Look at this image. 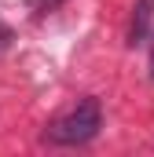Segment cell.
I'll list each match as a JSON object with an SVG mask.
<instances>
[{
	"label": "cell",
	"mask_w": 154,
	"mask_h": 157,
	"mask_svg": "<svg viewBox=\"0 0 154 157\" xmlns=\"http://www.w3.org/2000/svg\"><path fill=\"white\" fill-rule=\"evenodd\" d=\"M151 77H154V51H151Z\"/></svg>",
	"instance_id": "277c9868"
},
{
	"label": "cell",
	"mask_w": 154,
	"mask_h": 157,
	"mask_svg": "<svg viewBox=\"0 0 154 157\" xmlns=\"http://www.w3.org/2000/svg\"><path fill=\"white\" fill-rule=\"evenodd\" d=\"M154 33V0H140L136 11H132V29H128V40L132 44H143V40Z\"/></svg>",
	"instance_id": "7a4b0ae2"
},
{
	"label": "cell",
	"mask_w": 154,
	"mask_h": 157,
	"mask_svg": "<svg viewBox=\"0 0 154 157\" xmlns=\"http://www.w3.org/2000/svg\"><path fill=\"white\" fill-rule=\"evenodd\" d=\"M59 4H66V0H26V7H30V11H37V15H44V11H55Z\"/></svg>",
	"instance_id": "3957f363"
},
{
	"label": "cell",
	"mask_w": 154,
	"mask_h": 157,
	"mask_svg": "<svg viewBox=\"0 0 154 157\" xmlns=\"http://www.w3.org/2000/svg\"><path fill=\"white\" fill-rule=\"evenodd\" d=\"M99 124H103L99 102H95V99H81V102L70 106L63 117L51 121L48 139H51V143H63V146H81V143H88V139L99 135Z\"/></svg>",
	"instance_id": "6da1fadb"
}]
</instances>
